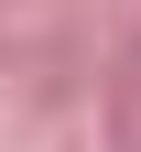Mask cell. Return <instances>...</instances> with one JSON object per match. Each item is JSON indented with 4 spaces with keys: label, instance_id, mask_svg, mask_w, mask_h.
Listing matches in <instances>:
<instances>
[]
</instances>
